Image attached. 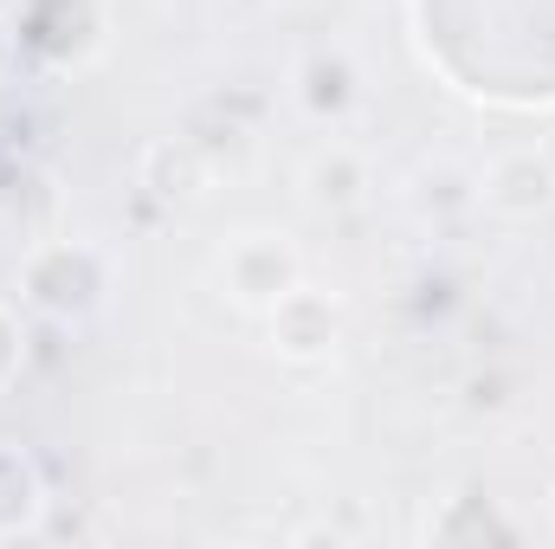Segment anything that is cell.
<instances>
[{
	"instance_id": "3",
	"label": "cell",
	"mask_w": 555,
	"mask_h": 549,
	"mask_svg": "<svg viewBox=\"0 0 555 549\" xmlns=\"http://www.w3.org/2000/svg\"><path fill=\"white\" fill-rule=\"evenodd\" d=\"M297 278H304V259H297V246H284L278 233H240V240L220 253V284H227V297H233L240 310H259V317L272 310Z\"/></svg>"
},
{
	"instance_id": "8",
	"label": "cell",
	"mask_w": 555,
	"mask_h": 549,
	"mask_svg": "<svg viewBox=\"0 0 555 549\" xmlns=\"http://www.w3.org/2000/svg\"><path fill=\"white\" fill-rule=\"evenodd\" d=\"M7 59H13V33H7V20H0V72H7Z\"/></svg>"
},
{
	"instance_id": "2",
	"label": "cell",
	"mask_w": 555,
	"mask_h": 549,
	"mask_svg": "<svg viewBox=\"0 0 555 549\" xmlns=\"http://www.w3.org/2000/svg\"><path fill=\"white\" fill-rule=\"evenodd\" d=\"M20 291H26V304H39L46 317H85V310L104 297V266H98L91 246H65V240H59V246L26 253Z\"/></svg>"
},
{
	"instance_id": "6",
	"label": "cell",
	"mask_w": 555,
	"mask_h": 549,
	"mask_svg": "<svg viewBox=\"0 0 555 549\" xmlns=\"http://www.w3.org/2000/svg\"><path fill=\"white\" fill-rule=\"evenodd\" d=\"M137 181L162 207H194L207 194V149L188 137H155L137 162Z\"/></svg>"
},
{
	"instance_id": "1",
	"label": "cell",
	"mask_w": 555,
	"mask_h": 549,
	"mask_svg": "<svg viewBox=\"0 0 555 549\" xmlns=\"http://www.w3.org/2000/svg\"><path fill=\"white\" fill-rule=\"evenodd\" d=\"M266 330H272V349L284 362H297V369L330 362L336 343H343V304H336V291L297 278L272 310H266Z\"/></svg>"
},
{
	"instance_id": "4",
	"label": "cell",
	"mask_w": 555,
	"mask_h": 549,
	"mask_svg": "<svg viewBox=\"0 0 555 549\" xmlns=\"http://www.w3.org/2000/svg\"><path fill=\"white\" fill-rule=\"evenodd\" d=\"M478 201L498 220H543V214H555V162L543 149H504V155H491V168L478 181Z\"/></svg>"
},
{
	"instance_id": "5",
	"label": "cell",
	"mask_w": 555,
	"mask_h": 549,
	"mask_svg": "<svg viewBox=\"0 0 555 549\" xmlns=\"http://www.w3.org/2000/svg\"><path fill=\"white\" fill-rule=\"evenodd\" d=\"M297 188H304V207L317 214H356L369 201V162L349 149V142H323L304 168H297Z\"/></svg>"
},
{
	"instance_id": "7",
	"label": "cell",
	"mask_w": 555,
	"mask_h": 549,
	"mask_svg": "<svg viewBox=\"0 0 555 549\" xmlns=\"http://www.w3.org/2000/svg\"><path fill=\"white\" fill-rule=\"evenodd\" d=\"M304 78H310V91H304V98H310V111H343V104H349V65L317 59Z\"/></svg>"
}]
</instances>
